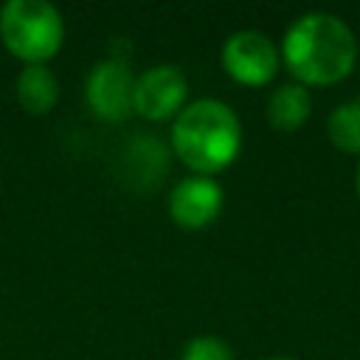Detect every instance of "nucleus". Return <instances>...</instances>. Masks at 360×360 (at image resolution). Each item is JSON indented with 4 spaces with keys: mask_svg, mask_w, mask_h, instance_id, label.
Instances as JSON below:
<instances>
[{
    "mask_svg": "<svg viewBox=\"0 0 360 360\" xmlns=\"http://www.w3.org/2000/svg\"><path fill=\"white\" fill-rule=\"evenodd\" d=\"M183 360H233V354H231L228 343H222L219 338L202 335V338H194L186 346Z\"/></svg>",
    "mask_w": 360,
    "mask_h": 360,
    "instance_id": "11",
    "label": "nucleus"
},
{
    "mask_svg": "<svg viewBox=\"0 0 360 360\" xmlns=\"http://www.w3.org/2000/svg\"><path fill=\"white\" fill-rule=\"evenodd\" d=\"M357 194H360V166H357Z\"/></svg>",
    "mask_w": 360,
    "mask_h": 360,
    "instance_id": "12",
    "label": "nucleus"
},
{
    "mask_svg": "<svg viewBox=\"0 0 360 360\" xmlns=\"http://www.w3.org/2000/svg\"><path fill=\"white\" fill-rule=\"evenodd\" d=\"M186 76L172 65L149 68L135 79L132 90V110L149 121L172 118L180 104L186 101Z\"/></svg>",
    "mask_w": 360,
    "mask_h": 360,
    "instance_id": "6",
    "label": "nucleus"
},
{
    "mask_svg": "<svg viewBox=\"0 0 360 360\" xmlns=\"http://www.w3.org/2000/svg\"><path fill=\"white\" fill-rule=\"evenodd\" d=\"M135 79L124 59H104L93 68L87 79V101L104 121H124L132 112Z\"/></svg>",
    "mask_w": 360,
    "mask_h": 360,
    "instance_id": "5",
    "label": "nucleus"
},
{
    "mask_svg": "<svg viewBox=\"0 0 360 360\" xmlns=\"http://www.w3.org/2000/svg\"><path fill=\"white\" fill-rule=\"evenodd\" d=\"M59 96V84L56 76L51 73V68L45 65H28L20 70L17 76V101L22 104V110H28L31 115H45Z\"/></svg>",
    "mask_w": 360,
    "mask_h": 360,
    "instance_id": "8",
    "label": "nucleus"
},
{
    "mask_svg": "<svg viewBox=\"0 0 360 360\" xmlns=\"http://www.w3.org/2000/svg\"><path fill=\"white\" fill-rule=\"evenodd\" d=\"M219 208H222V188L217 180H211L205 174L180 180L169 197L172 219L188 231H197V228H205L208 222H214Z\"/></svg>",
    "mask_w": 360,
    "mask_h": 360,
    "instance_id": "7",
    "label": "nucleus"
},
{
    "mask_svg": "<svg viewBox=\"0 0 360 360\" xmlns=\"http://www.w3.org/2000/svg\"><path fill=\"white\" fill-rule=\"evenodd\" d=\"M225 70L242 84H267L278 70V51L276 45L259 31H239L222 48Z\"/></svg>",
    "mask_w": 360,
    "mask_h": 360,
    "instance_id": "4",
    "label": "nucleus"
},
{
    "mask_svg": "<svg viewBox=\"0 0 360 360\" xmlns=\"http://www.w3.org/2000/svg\"><path fill=\"white\" fill-rule=\"evenodd\" d=\"M326 129H329V138H332V143L338 149L360 155V98L340 104L329 115Z\"/></svg>",
    "mask_w": 360,
    "mask_h": 360,
    "instance_id": "10",
    "label": "nucleus"
},
{
    "mask_svg": "<svg viewBox=\"0 0 360 360\" xmlns=\"http://www.w3.org/2000/svg\"><path fill=\"white\" fill-rule=\"evenodd\" d=\"M357 59V39L340 17L304 14L284 37V62L304 84H335Z\"/></svg>",
    "mask_w": 360,
    "mask_h": 360,
    "instance_id": "1",
    "label": "nucleus"
},
{
    "mask_svg": "<svg viewBox=\"0 0 360 360\" xmlns=\"http://www.w3.org/2000/svg\"><path fill=\"white\" fill-rule=\"evenodd\" d=\"M0 37L14 56L28 65H42L59 51L65 22L45 0H11L0 11Z\"/></svg>",
    "mask_w": 360,
    "mask_h": 360,
    "instance_id": "3",
    "label": "nucleus"
},
{
    "mask_svg": "<svg viewBox=\"0 0 360 360\" xmlns=\"http://www.w3.org/2000/svg\"><path fill=\"white\" fill-rule=\"evenodd\" d=\"M270 360H292V357H270Z\"/></svg>",
    "mask_w": 360,
    "mask_h": 360,
    "instance_id": "13",
    "label": "nucleus"
},
{
    "mask_svg": "<svg viewBox=\"0 0 360 360\" xmlns=\"http://www.w3.org/2000/svg\"><path fill=\"white\" fill-rule=\"evenodd\" d=\"M172 143L186 166L200 174H211L233 163L239 155L242 129L228 104L202 98L188 104L174 118Z\"/></svg>",
    "mask_w": 360,
    "mask_h": 360,
    "instance_id": "2",
    "label": "nucleus"
},
{
    "mask_svg": "<svg viewBox=\"0 0 360 360\" xmlns=\"http://www.w3.org/2000/svg\"><path fill=\"white\" fill-rule=\"evenodd\" d=\"M309 110H312V98H309L304 84H281L270 96L267 118H270V124L276 129L292 132V129H298L309 118Z\"/></svg>",
    "mask_w": 360,
    "mask_h": 360,
    "instance_id": "9",
    "label": "nucleus"
}]
</instances>
